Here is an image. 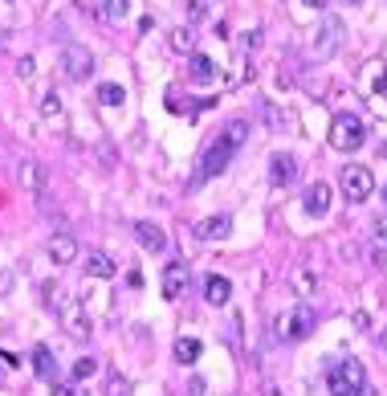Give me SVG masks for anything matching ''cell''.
Listing matches in <instances>:
<instances>
[{"instance_id": "cell-21", "label": "cell", "mask_w": 387, "mask_h": 396, "mask_svg": "<svg viewBox=\"0 0 387 396\" xmlns=\"http://www.w3.org/2000/svg\"><path fill=\"white\" fill-rule=\"evenodd\" d=\"M167 45H172V53H188V57H192V50H196V33H192V25H188V29H176V33L167 37Z\"/></svg>"}, {"instance_id": "cell-27", "label": "cell", "mask_w": 387, "mask_h": 396, "mask_svg": "<svg viewBox=\"0 0 387 396\" xmlns=\"http://www.w3.org/2000/svg\"><path fill=\"white\" fill-rule=\"evenodd\" d=\"M371 229H375V241H379V246L387 249V216H379V221H375Z\"/></svg>"}, {"instance_id": "cell-1", "label": "cell", "mask_w": 387, "mask_h": 396, "mask_svg": "<svg viewBox=\"0 0 387 396\" xmlns=\"http://www.w3.org/2000/svg\"><path fill=\"white\" fill-rule=\"evenodd\" d=\"M245 139H249V119H241V115L228 119L225 127H220V135H216L208 148H204V155H200V172L188 180V188H200L204 180L220 176V172L232 164V155L245 148Z\"/></svg>"}, {"instance_id": "cell-30", "label": "cell", "mask_w": 387, "mask_h": 396, "mask_svg": "<svg viewBox=\"0 0 387 396\" xmlns=\"http://www.w3.org/2000/svg\"><path fill=\"white\" fill-rule=\"evenodd\" d=\"M16 74H21V78H29V74H33V57H21V66H16Z\"/></svg>"}, {"instance_id": "cell-28", "label": "cell", "mask_w": 387, "mask_h": 396, "mask_svg": "<svg viewBox=\"0 0 387 396\" xmlns=\"http://www.w3.org/2000/svg\"><path fill=\"white\" fill-rule=\"evenodd\" d=\"M130 392V384L123 376H111V396H127Z\"/></svg>"}, {"instance_id": "cell-34", "label": "cell", "mask_w": 387, "mask_h": 396, "mask_svg": "<svg viewBox=\"0 0 387 396\" xmlns=\"http://www.w3.org/2000/svg\"><path fill=\"white\" fill-rule=\"evenodd\" d=\"M383 204H387V188H383Z\"/></svg>"}, {"instance_id": "cell-26", "label": "cell", "mask_w": 387, "mask_h": 396, "mask_svg": "<svg viewBox=\"0 0 387 396\" xmlns=\"http://www.w3.org/2000/svg\"><path fill=\"white\" fill-rule=\"evenodd\" d=\"M53 396H82V388L78 384H62V380H57V384H53Z\"/></svg>"}, {"instance_id": "cell-9", "label": "cell", "mask_w": 387, "mask_h": 396, "mask_svg": "<svg viewBox=\"0 0 387 396\" xmlns=\"http://www.w3.org/2000/svg\"><path fill=\"white\" fill-rule=\"evenodd\" d=\"M188 282H192V270H188L184 262H172L167 270H163V282H159V286H163V298H172V302H176V298H184Z\"/></svg>"}, {"instance_id": "cell-6", "label": "cell", "mask_w": 387, "mask_h": 396, "mask_svg": "<svg viewBox=\"0 0 387 396\" xmlns=\"http://www.w3.org/2000/svg\"><path fill=\"white\" fill-rule=\"evenodd\" d=\"M342 197L351 200V204H359V200H367L371 197V188H375V176H371V167H363V164H351V167H342Z\"/></svg>"}, {"instance_id": "cell-29", "label": "cell", "mask_w": 387, "mask_h": 396, "mask_svg": "<svg viewBox=\"0 0 387 396\" xmlns=\"http://www.w3.org/2000/svg\"><path fill=\"white\" fill-rule=\"evenodd\" d=\"M204 17V0H188V21H200Z\"/></svg>"}, {"instance_id": "cell-15", "label": "cell", "mask_w": 387, "mask_h": 396, "mask_svg": "<svg viewBox=\"0 0 387 396\" xmlns=\"http://www.w3.org/2000/svg\"><path fill=\"white\" fill-rule=\"evenodd\" d=\"M188 82H196V86L216 82V66H212V57H204V53H192V57H188Z\"/></svg>"}, {"instance_id": "cell-36", "label": "cell", "mask_w": 387, "mask_h": 396, "mask_svg": "<svg viewBox=\"0 0 387 396\" xmlns=\"http://www.w3.org/2000/svg\"><path fill=\"white\" fill-rule=\"evenodd\" d=\"M383 86H387V74H383Z\"/></svg>"}, {"instance_id": "cell-19", "label": "cell", "mask_w": 387, "mask_h": 396, "mask_svg": "<svg viewBox=\"0 0 387 396\" xmlns=\"http://www.w3.org/2000/svg\"><path fill=\"white\" fill-rule=\"evenodd\" d=\"M200 351H204V343L192 339V335H179V339H176V360L179 363H196V360H200Z\"/></svg>"}, {"instance_id": "cell-8", "label": "cell", "mask_w": 387, "mask_h": 396, "mask_svg": "<svg viewBox=\"0 0 387 396\" xmlns=\"http://www.w3.org/2000/svg\"><path fill=\"white\" fill-rule=\"evenodd\" d=\"M281 327H286V335H290V339H306L310 331L318 327V311H314L310 302H298V307L290 311V319H286Z\"/></svg>"}, {"instance_id": "cell-25", "label": "cell", "mask_w": 387, "mask_h": 396, "mask_svg": "<svg viewBox=\"0 0 387 396\" xmlns=\"http://www.w3.org/2000/svg\"><path fill=\"white\" fill-rule=\"evenodd\" d=\"M41 115H45V119H62V99H57V90H49L45 99H41Z\"/></svg>"}, {"instance_id": "cell-23", "label": "cell", "mask_w": 387, "mask_h": 396, "mask_svg": "<svg viewBox=\"0 0 387 396\" xmlns=\"http://www.w3.org/2000/svg\"><path fill=\"white\" fill-rule=\"evenodd\" d=\"M98 372V360L94 356H78V360H74V380H90Z\"/></svg>"}, {"instance_id": "cell-4", "label": "cell", "mask_w": 387, "mask_h": 396, "mask_svg": "<svg viewBox=\"0 0 387 396\" xmlns=\"http://www.w3.org/2000/svg\"><path fill=\"white\" fill-rule=\"evenodd\" d=\"M342 41H347V25L339 17H322L318 21V29H314V41H310V53L326 62V57H335L342 50Z\"/></svg>"}, {"instance_id": "cell-24", "label": "cell", "mask_w": 387, "mask_h": 396, "mask_svg": "<svg viewBox=\"0 0 387 396\" xmlns=\"http://www.w3.org/2000/svg\"><path fill=\"white\" fill-rule=\"evenodd\" d=\"M102 13L111 21H123L130 13V0H102Z\"/></svg>"}, {"instance_id": "cell-2", "label": "cell", "mask_w": 387, "mask_h": 396, "mask_svg": "<svg viewBox=\"0 0 387 396\" xmlns=\"http://www.w3.org/2000/svg\"><path fill=\"white\" fill-rule=\"evenodd\" d=\"M326 388L330 396H355L367 388V368L359 360H339L326 368Z\"/></svg>"}, {"instance_id": "cell-31", "label": "cell", "mask_w": 387, "mask_h": 396, "mask_svg": "<svg viewBox=\"0 0 387 396\" xmlns=\"http://www.w3.org/2000/svg\"><path fill=\"white\" fill-rule=\"evenodd\" d=\"M302 4H310V9H322L326 0H302Z\"/></svg>"}, {"instance_id": "cell-18", "label": "cell", "mask_w": 387, "mask_h": 396, "mask_svg": "<svg viewBox=\"0 0 387 396\" xmlns=\"http://www.w3.org/2000/svg\"><path fill=\"white\" fill-rule=\"evenodd\" d=\"M86 274H90V278H114L111 253H102V249H90V253H86Z\"/></svg>"}, {"instance_id": "cell-17", "label": "cell", "mask_w": 387, "mask_h": 396, "mask_svg": "<svg viewBox=\"0 0 387 396\" xmlns=\"http://www.w3.org/2000/svg\"><path fill=\"white\" fill-rule=\"evenodd\" d=\"M204 298H208L212 307H225L228 298H232V282H228L225 274H208V278H204Z\"/></svg>"}, {"instance_id": "cell-32", "label": "cell", "mask_w": 387, "mask_h": 396, "mask_svg": "<svg viewBox=\"0 0 387 396\" xmlns=\"http://www.w3.org/2000/svg\"><path fill=\"white\" fill-rule=\"evenodd\" d=\"M355 396H379V392H375L371 384H367V388H363V392H355Z\"/></svg>"}, {"instance_id": "cell-10", "label": "cell", "mask_w": 387, "mask_h": 396, "mask_svg": "<svg viewBox=\"0 0 387 396\" xmlns=\"http://www.w3.org/2000/svg\"><path fill=\"white\" fill-rule=\"evenodd\" d=\"M302 209H306L310 216H326V213H330V184H326V180L310 184L306 192H302Z\"/></svg>"}, {"instance_id": "cell-14", "label": "cell", "mask_w": 387, "mask_h": 396, "mask_svg": "<svg viewBox=\"0 0 387 396\" xmlns=\"http://www.w3.org/2000/svg\"><path fill=\"white\" fill-rule=\"evenodd\" d=\"M269 180H274V184H290V180H298V160H293V155H286V151L269 155Z\"/></svg>"}, {"instance_id": "cell-5", "label": "cell", "mask_w": 387, "mask_h": 396, "mask_svg": "<svg viewBox=\"0 0 387 396\" xmlns=\"http://www.w3.org/2000/svg\"><path fill=\"white\" fill-rule=\"evenodd\" d=\"M53 307H57V314H62V327L74 335V339H86L90 335V314L82 311V302L74 295H57L53 298Z\"/></svg>"}, {"instance_id": "cell-22", "label": "cell", "mask_w": 387, "mask_h": 396, "mask_svg": "<svg viewBox=\"0 0 387 396\" xmlns=\"http://www.w3.org/2000/svg\"><path fill=\"white\" fill-rule=\"evenodd\" d=\"M98 102H106V106H118V102H127V90L118 82H102L98 86Z\"/></svg>"}, {"instance_id": "cell-3", "label": "cell", "mask_w": 387, "mask_h": 396, "mask_svg": "<svg viewBox=\"0 0 387 396\" xmlns=\"http://www.w3.org/2000/svg\"><path fill=\"white\" fill-rule=\"evenodd\" d=\"M363 143H367V127H363V119L351 115V111L335 115V123H330V148H335V151H359Z\"/></svg>"}, {"instance_id": "cell-7", "label": "cell", "mask_w": 387, "mask_h": 396, "mask_svg": "<svg viewBox=\"0 0 387 396\" xmlns=\"http://www.w3.org/2000/svg\"><path fill=\"white\" fill-rule=\"evenodd\" d=\"M62 74L69 78V82H82V78H90V70H94V53L86 50V45H62Z\"/></svg>"}, {"instance_id": "cell-11", "label": "cell", "mask_w": 387, "mask_h": 396, "mask_svg": "<svg viewBox=\"0 0 387 396\" xmlns=\"http://www.w3.org/2000/svg\"><path fill=\"white\" fill-rule=\"evenodd\" d=\"M16 176H21V184H25V192H29V197L45 200V180H49V172H45L41 164H37V160H25Z\"/></svg>"}, {"instance_id": "cell-20", "label": "cell", "mask_w": 387, "mask_h": 396, "mask_svg": "<svg viewBox=\"0 0 387 396\" xmlns=\"http://www.w3.org/2000/svg\"><path fill=\"white\" fill-rule=\"evenodd\" d=\"M33 368H37V376L41 380H53V384H57V368H53L49 347H37V351H33Z\"/></svg>"}, {"instance_id": "cell-35", "label": "cell", "mask_w": 387, "mask_h": 396, "mask_svg": "<svg viewBox=\"0 0 387 396\" xmlns=\"http://www.w3.org/2000/svg\"><path fill=\"white\" fill-rule=\"evenodd\" d=\"M347 4H359V0H347Z\"/></svg>"}, {"instance_id": "cell-37", "label": "cell", "mask_w": 387, "mask_h": 396, "mask_svg": "<svg viewBox=\"0 0 387 396\" xmlns=\"http://www.w3.org/2000/svg\"><path fill=\"white\" fill-rule=\"evenodd\" d=\"M0 380H4V372H0Z\"/></svg>"}, {"instance_id": "cell-13", "label": "cell", "mask_w": 387, "mask_h": 396, "mask_svg": "<svg viewBox=\"0 0 387 396\" xmlns=\"http://www.w3.org/2000/svg\"><path fill=\"white\" fill-rule=\"evenodd\" d=\"M228 229H232V221H228L225 213L220 216H204V221H196L192 233L200 237V241H216V237H228Z\"/></svg>"}, {"instance_id": "cell-16", "label": "cell", "mask_w": 387, "mask_h": 396, "mask_svg": "<svg viewBox=\"0 0 387 396\" xmlns=\"http://www.w3.org/2000/svg\"><path fill=\"white\" fill-rule=\"evenodd\" d=\"M49 258L57 265H69L78 258V241H74V233H57L53 241H49Z\"/></svg>"}, {"instance_id": "cell-33", "label": "cell", "mask_w": 387, "mask_h": 396, "mask_svg": "<svg viewBox=\"0 0 387 396\" xmlns=\"http://www.w3.org/2000/svg\"><path fill=\"white\" fill-rule=\"evenodd\" d=\"M379 343H383V351H387V331H383V335H379Z\"/></svg>"}, {"instance_id": "cell-12", "label": "cell", "mask_w": 387, "mask_h": 396, "mask_svg": "<svg viewBox=\"0 0 387 396\" xmlns=\"http://www.w3.org/2000/svg\"><path fill=\"white\" fill-rule=\"evenodd\" d=\"M135 237H139V246H143L147 253H163V249H167V233H163L155 221H139V225H135Z\"/></svg>"}]
</instances>
